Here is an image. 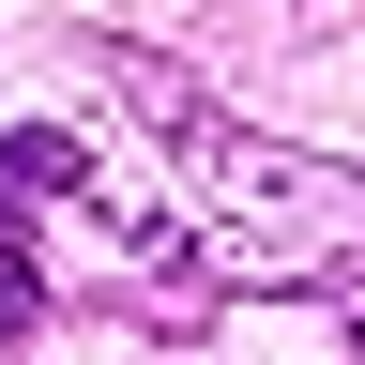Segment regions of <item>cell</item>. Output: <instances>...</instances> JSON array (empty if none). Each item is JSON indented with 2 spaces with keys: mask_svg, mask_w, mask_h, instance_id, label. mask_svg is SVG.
<instances>
[{
  "mask_svg": "<svg viewBox=\"0 0 365 365\" xmlns=\"http://www.w3.org/2000/svg\"><path fill=\"white\" fill-rule=\"evenodd\" d=\"M31 304H46V289H31V259H16V244H0V350H16V335H31Z\"/></svg>",
  "mask_w": 365,
  "mask_h": 365,
  "instance_id": "6da1fadb",
  "label": "cell"
}]
</instances>
